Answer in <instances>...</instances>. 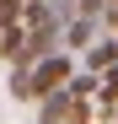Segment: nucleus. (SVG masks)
<instances>
[{
	"instance_id": "4",
	"label": "nucleus",
	"mask_w": 118,
	"mask_h": 124,
	"mask_svg": "<svg viewBox=\"0 0 118 124\" xmlns=\"http://www.w3.org/2000/svg\"><path fill=\"white\" fill-rule=\"evenodd\" d=\"M65 38H70V43H75V49H81V43H86V38H91V16H75V22L65 27Z\"/></svg>"
},
{
	"instance_id": "5",
	"label": "nucleus",
	"mask_w": 118,
	"mask_h": 124,
	"mask_svg": "<svg viewBox=\"0 0 118 124\" xmlns=\"http://www.w3.org/2000/svg\"><path fill=\"white\" fill-rule=\"evenodd\" d=\"M16 43H22V27H0V54H16Z\"/></svg>"
},
{
	"instance_id": "3",
	"label": "nucleus",
	"mask_w": 118,
	"mask_h": 124,
	"mask_svg": "<svg viewBox=\"0 0 118 124\" xmlns=\"http://www.w3.org/2000/svg\"><path fill=\"white\" fill-rule=\"evenodd\" d=\"M97 86H102V108L113 113V102H118V65H113V70H107L102 81H97Z\"/></svg>"
},
{
	"instance_id": "6",
	"label": "nucleus",
	"mask_w": 118,
	"mask_h": 124,
	"mask_svg": "<svg viewBox=\"0 0 118 124\" xmlns=\"http://www.w3.org/2000/svg\"><path fill=\"white\" fill-rule=\"evenodd\" d=\"M65 92H70V97H91V92H97V81H91V76H75Z\"/></svg>"
},
{
	"instance_id": "2",
	"label": "nucleus",
	"mask_w": 118,
	"mask_h": 124,
	"mask_svg": "<svg viewBox=\"0 0 118 124\" xmlns=\"http://www.w3.org/2000/svg\"><path fill=\"white\" fill-rule=\"evenodd\" d=\"M107 65H118V43H113V38L91 49V70H107Z\"/></svg>"
},
{
	"instance_id": "1",
	"label": "nucleus",
	"mask_w": 118,
	"mask_h": 124,
	"mask_svg": "<svg viewBox=\"0 0 118 124\" xmlns=\"http://www.w3.org/2000/svg\"><path fill=\"white\" fill-rule=\"evenodd\" d=\"M65 86H70V59H65V54H48L43 65L27 70L22 97H54V92H65Z\"/></svg>"
}]
</instances>
